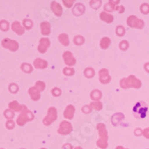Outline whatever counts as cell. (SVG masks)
I'll return each instance as SVG.
<instances>
[{
    "instance_id": "6da1fadb",
    "label": "cell",
    "mask_w": 149,
    "mask_h": 149,
    "mask_svg": "<svg viewBox=\"0 0 149 149\" xmlns=\"http://www.w3.org/2000/svg\"><path fill=\"white\" fill-rule=\"evenodd\" d=\"M33 119H34L33 113L31 110H29L26 105L22 104V110L20 115L17 117L16 123L19 126H24L28 121H31Z\"/></svg>"
},
{
    "instance_id": "7a4b0ae2",
    "label": "cell",
    "mask_w": 149,
    "mask_h": 149,
    "mask_svg": "<svg viewBox=\"0 0 149 149\" xmlns=\"http://www.w3.org/2000/svg\"><path fill=\"white\" fill-rule=\"evenodd\" d=\"M58 114H57V109L56 107H49L47 110V113L45 116V118L43 119V124L46 126H49L51 125L54 121H56L57 120Z\"/></svg>"
},
{
    "instance_id": "3957f363",
    "label": "cell",
    "mask_w": 149,
    "mask_h": 149,
    "mask_svg": "<svg viewBox=\"0 0 149 149\" xmlns=\"http://www.w3.org/2000/svg\"><path fill=\"white\" fill-rule=\"evenodd\" d=\"M127 24L131 27V28H137V29H143L144 28V26H145V23L144 22L138 18L137 16H135V15H130V17H128L127 19Z\"/></svg>"
},
{
    "instance_id": "277c9868",
    "label": "cell",
    "mask_w": 149,
    "mask_h": 149,
    "mask_svg": "<svg viewBox=\"0 0 149 149\" xmlns=\"http://www.w3.org/2000/svg\"><path fill=\"white\" fill-rule=\"evenodd\" d=\"M2 47L6 49H8L12 52H15L19 48V44L15 40H13L11 38H4L2 40Z\"/></svg>"
},
{
    "instance_id": "5b68a950",
    "label": "cell",
    "mask_w": 149,
    "mask_h": 149,
    "mask_svg": "<svg viewBox=\"0 0 149 149\" xmlns=\"http://www.w3.org/2000/svg\"><path fill=\"white\" fill-rule=\"evenodd\" d=\"M72 126L71 124V123L67 120H63L60 123L59 128H58V134L60 135H68L72 132Z\"/></svg>"
},
{
    "instance_id": "8992f818",
    "label": "cell",
    "mask_w": 149,
    "mask_h": 149,
    "mask_svg": "<svg viewBox=\"0 0 149 149\" xmlns=\"http://www.w3.org/2000/svg\"><path fill=\"white\" fill-rule=\"evenodd\" d=\"M63 59L64 61V63L68 67H72L76 64V59L73 56L72 53L70 51H65L63 54Z\"/></svg>"
},
{
    "instance_id": "52a82bcc",
    "label": "cell",
    "mask_w": 149,
    "mask_h": 149,
    "mask_svg": "<svg viewBox=\"0 0 149 149\" xmlns=\"http://www.w3.org/2000/svg\"><path fill=\"white\" fill-rule=\"evenodd\" d=\"M50 39H48L47 38H42L39 39V44L38 46V50L39 53L44 54L47 51L48 47H50Z\"/></svg>"
},
{
    "instance_id": "ba28073f",
    "label": "cell",
    "mask_w": 149,
    "mask_h": 149,
    "mask_svg": "<svg viewBox=\"0 0 149 149\" xmlns=\"http://www.w3.org/2000/svg\"><path fill=\"white\" fill-rule=\"evenodd\" d=\"M99 81L102 84H108L111 81V76L107 69L103 68L99 71Z\"/></svg>"
},
{
    "instance_id": "9c48e42d",
    "label": "cell",
    "mask_w": 149,
    "mask_h": 149,
    "mask_svg": "<svg viewBox=\"0 0 149 149\" xmlns=\"http://www.w3.org/2000/svg\"><path fill=\"white\" fill-rule=\"evenodd\" d=\"M127 79H128V83H129L130 88H139L142 86V82H141V81L139 79H137L134 75H130L127 78Z\"/></svg>"
},
{
    "instance_id": "30bf717a",
    "label": "cell",
    "mask_w": 149,
    "mask_h": 149,
    "mask_svg": "<svg viewBox=\"0 0 149 149\" xmlns=\"http://www.w3.org/2000/svg\"><path fill=\"white\" fill-rule=\"evenodd\" d=\"M74 113H75V107L72 104L67 105L66 108L64 109V111H63V116L67 120H72V119H73Z\"/></svg>"
},
{
    "instance_id": "8fae6325",
    "label": "cell",
    "mask_w": 149,
    "mask_h": 149,
    "mask_svg": "<svg viewBox=\"0 0 149 149\" xmlns=\"http://www.w3.org/2000/svg\"><path fill=\"white\" fill-rule=\"evenodd\" d=\"M50 6H51V10L53 11V13H55V15L57 17L62 16V15H63V8H62V6L59 3H57L56 1H52L51 4H50Z\"/></svg>"
},
{
    "instance_id": "7c38bea8",
    "label": "cell",
    "mask_w": 149,
    "mask_h": 149,
    "mask_svg": "<svg viewBox=\"0 0 149 149\" xmlns=\"http://www.w3.org/2000/svg\"><path fill=\"white\" fill-rule=\"evenodd\" d=\"M98 133H99V139L104 140H108V132L106 130L105 125L104 123H98L97 125Z\"/></svg>"
},
{
    "instance_id": "4fadbf2b",
    "label": "cell",
    "mask_w": 149,
    "mask_h": 149,
    "mask_svg": "<svg viewBox=\"0 0 149 149\" xmlns=\"http://www.w3.org/2000/svg\"><path fill=\"white\" fill-rule=\"evenodd\" d=\"M11 28H12V31L13 32H15L18 35H23L24 32H25V30L23 28V26L19 22H17V21L16 22H13L12 23Z\"/></svg>"
},
{
    "instance_id": "5bb4252c",
    "label": "cell",
    "mask_w": 149,
    "mask_h": 149,
    "mask_svg": "<svg viewBox=\"0 0 149 149\" xmlns=\"http://www.w3.org/2000/svg\"><path fill=\"white\" fill-rule=\"evenodd\" d=\"M33 66L36 69H46L48 66V63L41 58H36L33 61Z\"/></svg>"
},
{
    "instance_id": "9a60e30c",
    "label": "cell",
    "mask_w": 149,
    "mask_h": 149,
    "mask_svg": "<svg viewBox=\"0 0 149 149\" xmlns=\"http://www.w3.org/2000/svg\"><path fill=\"white\" fill-rule=\"evenodd\" d=\"M9 109L13 113H21L22 110V104H20L17 101H12L8 104Z\"/></svg>"
},
{
    "instance_id": "2e32d148",
    "label": "cell",
    "mask_w": 149,
    "mask_h": 149,
    "mask_svg": "<svg viewBox=\"0 0 149 149\" xmlns=\"http://www.w3.org/2000/svg\"><path fill=\"white\" fill-rule=\"evenodd\" d=\"M28 93H29V95H30L31 98L33 101H38V100L40 98V97H41V95H40V92H39L35 87L30 88L29 90H28Z\"/></svg>"
},
{
    "instance_id": "e0dca14e",
    "label": "cell",
    "mask_w": 149,
    "mask_h": 149,
    "mask_svg": "<svg viewBox=\"0 0 149 149\" xmlns=\"http://www.w3.org/2000/svg\"><path fill=\"white\" fill-rule=\"evenodd\" d=\"M40 31L43 35H49L51 32V24L48 22H43L40 23Z\"/></svg>"
},
{
    "instance_id": "ac0fdd59",
    "label": "cell",
    "mask_w": 149,
    "mask_h": 149,
    "mask_svg": "<svg viewBox=\"0 0 149 149\" xmlns=\"http://www.w3.org/2000/svg\"><path fill=\"white\" fill-rule=\"evenodd\" d=\"M72 12H73V15H76V16H79L81 15H83V13L85 12L84 5L81 4V3H79V4L75 5L73 9H72Z\"/></svg>"
},
{
    "instance_id": "d6986e66",
    "label": "cell",
    "mask_w": 149,
    "mask_h": 149,
    "mask_svg": "<svg viewBox=\"0 0 149 149\" xmlns=\"http://www.w3.org/2000/svg\"><path fill=\"white\" fill-rule=\"evenodd\" d=\"M100 19L107 23H111L113 22V16L111 15V13H108L106 12L100 13Z\"/></svg>"
},
{
    "instance_id": "ffe728a7",
    "label": "cell",
    "mask_w": 149,
    "mask_h": 149,
    "mask_svg": "<svg viewBox=\"0 0 149 149\" xmlns=\"http://www.w3.org/2000/svg\"><path fill=\"white\" fill-rule=\"evenodd\" d=\"M58 40L60 41V43L64 46V47H67L69 46L70 44V41H69V37L66 33H61L59 36H58Z\"/></svg>"
},
{
    "instance_id": "44dd1931",
    "label": "cell",
    "mask_w": 149,
    "mask_h": 149,
    "mask_svg": "<svg viewBox=\"0 0 149 149\" xmlns=\"http://www.w3.org/2000/svg\"><path fill=\"white\" fill-rule=\"evenodd\" d=\"M102 97V92L98 89H94L90 93V98L93 101H99Z\"/></svg>"
},
{
    "instance_id": "7402d4cb",
    "label": "cell",
    "mask_w": 149,
    "mask_h": 149,
    "mask_svg": "<svg viewBox=\"0 0 149 149\" xmlns=\"http://www.w3.org/2000/svg\"><path fill=\"white\" fill-rule=\"evenodd\" d=\"M111 45V39L108 37H104L100 40V47L102 49H107Z\"/></svg>"
},
{
    "instance_id": "603a6c76",
    "label": "cell",
    "mask_w": 149,
    "mask_h": 149,
    "mask_svg": "<svg viewBox=\"0 0 149 149\" xmlns=\"http://www.w3.org/2000/svg\"><path fill=\"white\" fill-rule=\"evenodd\" d=\"M123 118H124V115L123 113H117L114 115H113V117H112V123L113 125H118V123H120L121 120H123Z\"/></svg>"
},
{
    "instance_id": "cb8c5ba5",
    "label": "cell",
    "mask_w": 149,
    "mask_h": 149,
    "mask_svg": "<svg viewBox=\"0 0 149 149\" xmlns=\"http://www.w3.org/2000/svg\"><path fill=\"white\" fill-rule=\"evenodd\" d=\"M21 69L25 73H31L32 71H33V67H32L31 64H30L28 63H23L21 65Z\"/></svg>"
},
{
    "instance_id": "d4e9b609",
    "label": "cell",
    "mask_w": 149,
    "mask_h": 149,
    "mask_svg": "<svg viewBox=\"0 0 149 149\" xmlns=\"http://www.w3.org/2000/svg\"><path fill=\"white\" fill-rule=\"evenodd\" d=\"M83 74L85 77L90 79V78H93L95 76V74H96V72H95V70L93 68H91V67H88V68H86L83 72Z\"/></svg>"
},
{
    "instance_id": "484cf974",
    "label": "cell",
    "mask_w": 149,
    "mask_h": 149,
    "mask_svg": "<svg viewBox=\"0 0 149 149\" xmlns=\"http://www.w3.org/2000/svg\"><path fill=\"white\" fill-rule=\"evenodd\" d=\"M22 26L24 30H31L33 27V22L31 19H24L22 21Z\"/></svg>"
},
{
    "instance_id": "4316f807",
    "label": "cell",
    "mask_w": 149,
    "mask_h": 149,
    "mask_svg": "<svg viewBox=\"0 0 149 149\" xmlns=\"http://www.w3.org/2000/svg\"><path fill=\"white\" fill-rule=\"evenodd\" d=\"M89 106L91 107V109H95V110H97V111H100L102 110V108H103V104L100 101H93Z\"/></svg>"
},
{
    "instance_id": "83f0119b",
    "label": "cell",
    "mask_w": 149,
    "mask_h": 149,
    "mask_svg": "<svg viewBox=\"0 0 149 149\" xmlns=\"http://www.w3.org/2000/svg\"><path fill=\"white\" fill-rule=\"evenodd\" d=\"M84 42H85V39H84V38L81 35L75 36L74 38H73V43L76 46H81V45L84 44Z\"/></svg>"
},
{
    "instance_id": "f1b7e54d",
    "label": "cell",
    "mask_w": 149,
    "mask_h": 149,
    "mask_svg": "<svg viewBox=\"0 0 149 149\" xmlns=\"http://www.w3.org/2000/svg\"><path fill=\"white\" fill-rule=\"evenodd\" d=\"M39 92H42L45 90L46 88V84L44 81H41V80H38L37 82L35 83V86H34Z\"/></svg>"
},
{
    "instance_id": "f546056e",
    "label": "cell",
    "mask_w": 149,
    "mask_h": 149,
    "mask_svg": "<svg viewBox=\"0 0 149 149\" xmlns=\"http://www.w3.org/2000/svg\"><path fill=\"white\" fill-rule=\"evenodd\" d=\"M10 28L9 22L6 20H1L0 21V30L2 31H7Z\"/></svg>"
},
{
    "instance_id": "4dcf8cb0",
    "label": "cell",
    "mask_w": 149,
    "mask_h": 149,
    "mask_svg": "<svg viewBox=\"0 0 149 149\" xmlns=\"http://www.w3.org/2000/svg\"><path fill=\"white\" fill-rule=\"evenodd\" d=\"M63 73L65 75V76H72L74 75L75 73V71L74 69L72 68V67H65V68H63Z\"/></svg>"
},
{
    "instance_id": "1f68e13d",
    "label": "cell",
    "mask_w": 149,
    "mask_h": 149,
    "mask_svg": "<svg viewBox=\"0 0 149 149\" xmlns=\"http://www.w3.org/2000/svg\"><path fill=\"white\" fill-rule=\"evenodd\" d=\"M115 6H116V5H114V4H113L111 1H109L107 4L104 5V10L107 11V12H113V11L115 10V7H116Z\"/></svg>"
},
{
    "instance_id": "d6a6232c",
    "label": "cell",
    "mask_w": 149,
    "mask_h": 149,
    "mask_svg": "<svg viewBox=\"0 0 149 149\" xmlns=\"http://www.w3.org/2000/svg\"><path fill=\"white\" fill-rule=\"evenodd\" d=\"M4 116L7 120H13V117H15V113H13V111H11L10 109H6L4 111Z\"/></svg>"
},
{
    "instance_id": "836d02e7",
    "label": "cell",
    "mask_w": 149,
    "mask_h": 149,
    "mask_svg": "<svg viewBox=\"0 0 149 149\" xmlns=\"http://www.w3.org/2000/svg\"><path fill=\"white\" fill-rule=\"evenodd\" d=\"M97 145L98 147H100L102 149H105L108 146V140H104V139H99L97 142Z\"/></svg>"
},
{
    "instance_id": "e575fe53",
    "label": "cell",
    "mask_w": 149,
    "mask_h": 149,
    "mask_svg": "<svg viewBox=\"0 0 149 149\" xmlns=\"http://www.w3.org/2000/svg\"><path fill=\"white\" fill-rule=\"evenodd\" d=\"M90 4V6L94 9H98L102 4V1L101 0H93V1H90L89 2Z\"/></svg>"
},
{
    "instance_id": "d590c367",
    "label": "cell",
    "mask_w": 149,
    "mask_h": 149,
    "mask_svg": "<svg viewBox=\"0 0 149 149\" xmlns=\"http://www.w3.org/2000/svg\"><path fill=\"white\" fill-rule=\"evenodd\" d=\"M115 31H116L117 36H119V37H123L125 34V29H124V27L123 26H120V25L117 26Z\"/></svg>"
},
{
    "instance_id": "8d00e7d4",
    "label": "cell",
    "mask_w": 149,
    "mask_h": 149,
    "mask_svg": "<svg viewBox=\"0 0 149 149\" xmlns=\"http://www.w3.org/2000/svg\"><path fill=\"white\" fill-rule=\"evenodd\" d=\"M8 89H9V91H10L11 93L15 94V93L18 92L19 87H18V85L15 84V83H11V84L9 85V87H8Z\"/></svg>"
},
{
    "instance_id": "74e56055",
    "label": "cell",
    "mask_w": 149,
    "mask_h": 149,
    "mask_svg": "<svg viewBox=\"0 0 149 149\" xmlns=\"http://www.w3.org/2000/svg\"><path fill=\"white\" fill-rule=\"evenodd\" d=\"M51 94H52V96H53V97H60L61 95H62V90H61L59 88L56 87V88H52V90H51Z\"/></svg>"
},
{
    "instance_id": "f35d334b",
    "label": "cell",
    "mask_w": 149,
    "mask_h": 149,
    "mask_svg": "<svg viewBox=\"0 0 149 149\" xmlns=\"http://www.w3.org/2000/svg\"><path fill=\"white\" fill-rule=\"evenodd\" d=\"M119 47L120 50L123 51H126L128 48H129V42L127 41V40H123L120 44H119Z\"/></svg>"
},
{
    "instance_id": "ab89813d",
    "label": "cell",
    "mask_w": 149,
    "mask_h": 149,
    "mask_svg": "<svg viewBox=\"0 0 149 149\" xmlns=\"http://www.w3.org/2000/svg\"><path fill=\"white\" fill-rule=\"evenodd\" d=\"M6 127L8 130H13V128L15 127V123L13 120H7L6 123Z\"/></svg>"
},
{
    "instance_id": "60d3db41",
    "label": "cell",
    "mask_w": 149,
    "mask_h": 149,
    "mask_svg": "<svg viewBox=\"0 0 149 149\" xmlns=\"http://www.w3.org/2000/svg\"><path fill=\"white\" fill-rule=\"evenodd\" d=\"M120 85L123 88H129L130 86H129V83H128V79L127 78H124V79H121L120 81Z\"/></svg>"
},
{
    "instance_id": "b9f144b4",
    "label": "cell",
    "mask_w": 149,
    "mask_h": 149,
    "mask_svg": "<svg viewBox=\"0 0 149 149\" xmlns=\"http://www.w3.org/2000/svg\"><path fill=\"white\" fill-rule=\"evenodd\" d=\"M140 11L144 15H147L149 13V5L148 4H142L140 6Z\"/></svg>"
},
{
    "instance_id": "7bdbcfd3",
    "label": "cell",
    "mask_w": 149,
    "mask_h": 149,
    "mask_svg": "<svg viewBox=\"0 0 149 149\" xmlns=\"http://www.w3.org/2000/svg\"><path fill=\"white\" fill-rule=\"evenodd\" d=\"M63 3L67 8H71L74 4V0H63Z\"/></svg>"
},
{
    "instance_id": "ee69618b",
    "label": "cell",
    "mask_w": 149,
    "mask_h": 149,
    "mask_svg": "<svg viewBox=\"0 0 149 149\" xmlns=\"http://www.w3.org/2000/svg\"><path fill=\"white\" fill-rule=\"evenodd\" d=\"M91 107L89 106V104L88 105H84L83 107H82V112L84 113H89L90 112H91Z\"/></svg>"
},
{
    "instance_id": "f6af8a7d",
    "label": "cell",
    "mask_w": 149,
    "mask_h": 149,
    "mask_svg": "<svg viewBox=\"0 0 149 149\" xmlns=\"http://www.w3.org/2000/svg\"><path fill=\"white\" fill-rule=\"evenodd\" d=\"M115 10H117L120 13H123L124 11H125V8H124L123 6H118L115 7Z\"/></svg>"
},
{
    "instance_id": "bcb514c9",
    "label": "cell",
    "mask_w": 149,
    "mask_h": 149,
    "mask_svg": "<svg viewBox=\"0 0 149 149\" xmlns=\"http://www.w3.org/2000/svg\"><path fill=\"white\" fill-rule=\"evenodd\" d=\"M143 136L146 139H149V128H146L143 130Z\"/></svg>"
},
{
    "instance_id": "7dc6e473",
    "label": "cell",
    "mask_w": 149,
    "mask_h": 149,
    "mask_svg": "<svg viewBox=\"0 0 149 149\" xmlns=\"http://www.w3.org/2000/svg\"><path fill=\"white\" fill-rule=\"evenodd\" d=\"M134 133H135V135H136V136H141V135L143 134V130L141 129L138 128V129L135 130Z\"/></svg>"
},
{
    "instance_id": "c3c4849f",
    "label": "cell",
    "mask_w": 149,
    "mask_h": 149,
    "mask_svg": "<svg viewBox=\"0 0 149 149\" xmlns=\"http://www.w3.org/2000/svg\"><path fill=\"white\" fill-rule=\"evenodd\" d=\"M63 149H72V146L71 144H65L63 146Z\"/></svg>"
},
{
    "instance_id": "681fc988",
    "label": "cell",
    "mask_w": 149,
    "mask_h": 149,
    "mask_svg": "<svg viewBox=\"0 0 149 149\" xmlns=\"http://www.w3.org/2000/svg\"><path fill=\"white\" fill-rule=\"evenodd\" d=\"M144 68H145L146 72L149 73V63H145V65H144Z\"/></svg>"
},
{
    "instance_id": "f907efd6",
    "label": "cell",
    "mask_w": 149,
    "mask_h": 149,
    "mask_svg": "<svg viewBox=\"0 0 149 149\" xmlns=\"http://www.w3.org/2000/svg\"><path fill=\"white\" fill-rule=\"evenodd\" d=\"M115 149H124V147H123V146H118Z\"/></svg>"
},
{
    "instance_id": "816d5d0a",
    "label": "cell",
    "mask_w": 149,
    "mask_h": 149,
    "mask_svg": "<svg viewBox=\"0 0 149 149\" xmlns=\"http://www.w3.org/2000/svg\"><path fill=\"white\" fill-rule=\"evenodd\" d=\"M74 149H83L82 147H80V146H77V147H75Z\"/></svg>"
},
{
    "instance_id": "f5cc1de1",
    "label": "cell",
    "mask_w": 149,
    "mask_h": 149,
    "mask_svg": "<svg viewBox=\"0 0 149 149\" xmlns=\"http://www.w3.org/2000/svg\"><path fill=\"white\" fill-rule=\"evenodd\" d=\"M41 149H46V148H41Z\"/></svg>"
},
{
    "instance_id": "db71d44e",
    "label": "cell",
    "mask_w": 149,
    "mask_h": 149,
    "mask_svg": "<svg viewBox=\"0 0 149 149\" xmlns=\"http://www.w3.org/2000/svg\"><path fill=\"white\" fill-rule=\"evenodd\" d=\"M0 149H4V148H0Z\"/></svg>"
},
{
    "instance_id": "11a10c76",
    "label": "cell",
    "mask_w": 149,
    "mask_h": 149,
    "mask_svg": "<svg viewBox=\"0 0 149 149\" xmlns=\"http://www.w3.org/2000/svg\"><path fill=\"white\" fill-rule=\"evenodd\" d=\"M22 149H24V148H22Z\"/></svg>"
}]
</instances>
